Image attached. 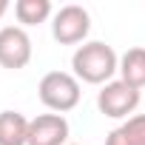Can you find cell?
Segmentation results:
<instances>
[{
	"label": "cell",
	"mask_w": 145,
	"mask_h": 145,
	"mask_svg": "<svg viewBox=\"0 0 145 145\" xmlns=\"http://www.w3.org/2000/svg\"><path fill=\"white\" fill-rule=\"evenodd\" d=\"M71 74L80 83L88 86H108L114 80V74H120V57L117 51L103 43V40H88L83 46H77L74 57H71Z\"/></svg>",
	"instance_id": "obj_1"
},
{
	"label": "cell",
	"mask_w": 145,
	"mask_h": 145,
	"mask_svg": "<svg viewBox=\"0 0 145 145\" xmlns=\"http://www.w3.org/2000/svg\"><path fill=\"white\" fill-rule=\"evenodd\" d=\"M37 94H40V103L51 114H65L80 105L83 88H80V80L68 71H48L37 86Z\"/></svg>",
	"instance_id": "obj_2"
},
{
	"label": "cell",
	"mask_w": 145,
	"mask_h": 145,
	"mask_svg": "<svg viewBox=\"0 0 145 145\" xmlns=\"http://www.w3.org/2000/svg\"><path fill=\"white\" fill-rule=\"evenodd\" d=\"M91 31V14L77 6V3H68L63 6L54 17H51V34L57 43L63 46H77V43H86Z\"/></svg>",
	"instance_id": "obj_3"
},
{
	"label": "cell",
	"mask_w": 145,
	"mask_h": 145,
	"mask_svg": "<svg viewBox=\"0 0 145 145\" xmlns=\"http://www.w3.org/2000/svg\"><path fill=\"white\" fill-rule=\"evenodd\" d=\"M137 105H139V91L131 88V86L122 83V80H111V83L103 86L100 94H97V108H100V114H105V117H111V120H122V117L134 114Z\"/></svg>",
	"instance_id": "obj_4"
},
{
	"label": "cell",
	"mask_w": 145,
	"mask_h": 145,
	"mask_svg": "<svg viewBox=\"0 0 145 145\" xmlns=\"http://www.w3.org/2000/svg\"><path fill=\"white\" fill-rule=\"evenodd\" d=\"M31 63V37L23 26L0 29V65L9 71H20Z\"/></svg>",
	"instance_id": "obj_5"
},
{
	"label": "cell",
	"mask_w": 145,
	"mask_h": 145,
	"mask_svg": "<svg viewBox=\"0 0 145 145\" xmlns=\"http://www.w3.org/2000/svg\"><path fill=\"white\" fill-rule=\"evenodd\" d=\"M65 139H68V120L63 114H40L29 122L26 145H65Z\"/></svg>",
	"instance_id": "obj_6"
},
{
	"label": "cell",
	"mask_w": 145,
	"mask_h": 145,
	"mask_svg": "<svg viewBox=\"0 0 145 145\" xmlns=\"http://www.w3.org/2000/svg\"><path fill=\"white\" fill-rule=\"evenodd\" d=\"M120 80L131 88H145V48L134 46L120 57Z\"/></svg>",
	"instance_id": "obj_7"
},
{
	"label": "cell",
	"mask_w": 145,
	"mask_h": 145,
	"mask_svg": "<svg viewBox=\"0 0 145 145\" xmlns=\"http://www.w3.org/2000/svg\"><path fill=\"white\" fill-rule=\"evenodd\" d=\"M29 122L20 111H0V145H26Z\"/></svg>",
	"instance_id": "obj_8"
},
{
	"label": "cell",
	"mask_w": 145,
	"mask_h": 145,
	"mask_svg": "<svg viewBox=\"0 0 145 145\" xmlns=\"http://www.w3.org/2000/svg\"><path fill=\"white\" fill-rule=\"evenodd\" d=\"M105 145H145V114L128 117L120 128H114Z\"/></svg>",
	"instance_id": "obj_9"
},
{
	"label": "cell",
	"mask_w": 145,
	"mask_h": 145,
	"mask_svg": "<svg viewBox=\"0 0 145 145\" xmlns=\"http://www.w3.org/2000/svg\"><path fill=\"white\" fill-rule=\"evenodd\" d=\"M14 14L23 26H40L51 17V0H17Z\"/></svg>",
	"instance_id": "obj_10"
},
{
	"label": "cell",
	"mask_w": 145,
	"mask_h": 145,
	"mask_svg": "<svg viewBox=\"0 0 145 145\" xmlns=\"http://www.w3.org/2000/svg\"><path fill=\"white\" fill-rule=\"evenodd\" d=\"M6 12H9V0H0V20H3Z\"/></svg>",
	"instance_id": "obj_11"
}]
</instances>
